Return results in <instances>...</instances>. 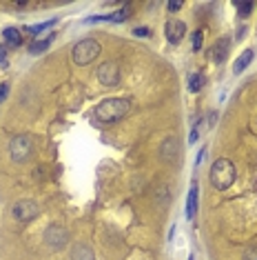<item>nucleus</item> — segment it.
I'll list each match as a JSON object with an SVG mask.
<instances>
[{
	"label": "nucleus",
	"instance_id": "obj_1",
	"mask_svg": "<svg viewBox=\"0 0 257 260\" xmlns=\"http://www.w3.org/2000/svg\"><path fill=\"white\" fill-rule=\"evenodd\" d=\"M128 113H131V100H128V98H109V100H102L96 107L93 116H96L98 122H104V125H107V122L122 120Z\"/></svg>",
	"mask_w": 257,
	"mask_h": 260
},
{
	"label": "nucleus",
	"instance_id": "obj_2",
	"mask_svg": "<svg viewBox=\"0 0 257 260\" xmlns=\"http://www.w3.org/2000/svg\"><path fill=\"white\" fill-rule=\"evenodd\" d=\"M235 165L231 163L228 158H217L215 163L211 165V172H208V178H211V185L220 191H224L235 182Z\"/></svg>",
	"mask_w": 257,
	"mask_h": 260
},
{
	"label": "nucleus",
	"instance_id": "obj_3",
	"mask_svg": "<svg viewBox=\"0 0 257 260\" xmlns=\"http://www.w3.org/2000/svg\"><path fill=\"white\" fill-rule=\"evenodd\" d=\"M100 54H102V47H100V42L93 40V38H84V40L75 42V47L71 49V58H73V63L80 65V67L91 65Z\"/></svg>",
	"mask_w": 257,
	"mask_h": 260
},
{
	"label": "nucleus",
	"instance_id": "obj_4",
	"mask_svg": "<svg viewBox=\"0 0 257 260\" xmlns=\"http://www.w3.org/2000/svg\"><path fill=\"white\" fill-rule=\"evenodd\" d=\"M11 214L18 223H29V220H33L40 214V207H38V202L29 200V198H22V200H18L16 205H13Z\"/></svg>",
	"mask_w": 257,
	"mask_h": 260
},
{
	"label": "nucleus",
	"instance_id": "obj_5",
	"mask_svg": "<svg viewBox=\"0 0 257 260\" xmlns=\"http://www.w3.org/2000/svg\"><path fill=\"white\" fill-rule=\"evenodd\" d=\"M96 76H98L100 85H104V87H118V83H120V67L109 60V63L100 65Z\"/></svg>",
	"mask_w": 257,
	"mask_h": 260
},
{
	"label": "nucleus",
	"instance_id": "obj_6",
	"mask_svg": "<svg viewBox=\"0 0 257 260\" xmlns=\"http://www.w3.org/2000/svg\"><path fill=\"white\" fill-rule=\"evenodd\" d=\"M9 154H11V158L16 160V163L27 160V158H29V154H31V138H29V136H16V138L11 140Z\"/></svg>",
	"mask_w": 257,
	"mask_h": 260
},
{
	"label": "nucleus",
	"instance_id": "obj_7",
	"mask_svg": "<svg viewBox=\"0 0 257 260\" xmlns=\"http://www.w3.org/2000/svg\"><path fill=\"white\" fill-rule=\"evenodd\" d=\"M164 34L171 45H180L184 40V36H187V25L182 20H178V18H171L164 27Z\"/></svg>",
	"mask_w": 257,
	"mask_h": 260
},
{
	"label": "nucleus",
	"instance_id": "obj_8",
	"mask_svg": "<svg viewBox=\"0 0 257 260\" xmlns=\"http://www.w3.org/2000/svg\"><path fill=\"white\" fill-rule=\"evenodd\" d=\"M45 240L51 249H63L69 243V234H66L63 227H49L45 234Z\"/></svg>",
	"mask_w": 257,
	"mask_h": 260
},
{
	"label": "nucleus",
	"instance_id": "obj_9",
	"mask_svg": "<svg viewBox=\"0 0 257 260\" xmlns=\"http://www.w3.org/2000/svg\"><path fill=\"white\" fill-rule=\"evenodd\" d=\"M213 60H215V63H224V58H226V54H228V40H224V38H222V40H217L215 45H213Z\"/></svg>",
	"mask_w": 257,
	"mask_h": 260
},
{
	"label": "nucleus",
	"instance_id": "obj_10",
	"mask_svg": "<svg viewBox=\"0 0 257 260\" xmlns=\"http://www.w3.org/2000/svg\"><path fill=\"white\" fill-rule=\"evenodd\" d=\"M251 63H253V49L242 51V56L235 60V67H233V72H235V74H242Z\"/></svg>",
	"mask_w": 257,
	"mask_h": 260
},
{
	"label": "nucleus",
	"instance_id": "obj_11",
	"mask_svg": "<svg viewBox=\"0 0 257 260\" xmlns=\"http://www.w3.org/2000/svg\"><path fill=\"white\" fill-rule=\"evenodd\" d=\"M195 211H197V185H191V191H189V200H187V218H193Z\"/></svg>",
	"mask_w": 257,
	"mask_h": 260
},
{
	"label": "nucleus",
	"instance_id": "obj_12",
	"mask_svg": "<svg viewBox=\"0 0 257 260\" xmlns=\"http://www.w3.org/2000/svg\"><path fill=\"white\" fill-rule=\"evenodd\" d=\"M2 36H4V42H9L11 47H18L22 42V34L16 29V27H7V29L2 31Z\"/></svg>",
	"mask_w": 257,
	"mask_h": 260
},
{
	"label": "nucleus",
	"instance_id": "obj_13",
	"mask_svg": "<svg viewBox=\"0 0 257 260\" xmlns=\"http://www.w3.org/2000/svg\"><path fill=\"white\" fill-rule=\"evenodd\" d=\"M175 149H178V140H175V138H166V140H164V145H162V149H160L162 158L171 160V158L175 156Z\"/></svg>",
	"mask_w": 257,
	"mask_h": 260
},
{
	"label": "nucleus",
	"instance_id": "obj_14",
	"mask_svg": "<svg viewBox=\"0 0 257 260\" xmlns=\"http://www.w3.org/2000/svg\"><path fill=\"white\" fill-rule=\"evenodd\" d=\"M204 83H206V80H204L202 74H193L191 78H189V91H191V93H197L199 89L204 87Z\"/></svg>",
	"mask_w": 257,
	"mask_h": 260
},
{
	"label": "nucleus",
	"instance_id": "obj_15",
	"mask_svg": "<svg viewBox=\"0 0 257 260\" xmlns=\"http://www.w3.org/2000/svg\"><path fill=\"white\" fill-rule=\"evenodd\" d=\"M51 40H54V34H49L47 38H42V40H36V42H33V45L29 47V51H31V54H40V51H45L47 47L51 45Z\"/></svg>",
	"mask_w": 257,
	"mask_h": 260
},
{
	"label": "nucleus",
	"instance_id": "obj_16",
	"mask_svg": "<svg viewBox=\"0 0 257 260\" xmlns=\"http://www.w3.org/2000/svg\"><path fill=\"white\" fill-rule=\"evenodd\" d=\"M128 11H131V7H122V9H118V11H113V13H109V20L111 22H125L127 18H128Z\"/></svg>",
	"mask_w": 257,
	"mask_h": 260
},
{
	"label": "nucleus",
	"instance_id": "obj_17",
	"mask_svg": "<svg viewBox=\"0 0 257 260\" xmlns=\"http://www.w3.org/2000/svg\"><path fill=\"white\" fill-rule=\"evenodd\" d=\"M56 18L54 20H49V22H40V25H33V27H27V31H31L33 36H40V31H45V29H49V27H54L56 25Z\"/></svg>",
	"mask_w": 257,
	"mask_h": 260
},
{
	"label": "nucleus",
	"instance_id": "obj_18",
	"mask_svg": "<svg viewBox=\"0 0 257 260\" xmlns=\"http://www.w3.org/2000/svg\"><path fill=\"white\" fill-rule=\"evenodd\" d=\"M235 9L240 11V16H249L253 11V2H235Z\"/></svg>",
	"mask_w": 257,
	"mask_h": 260
},
{
	"label": "nucleus",
	"instance_id": "obj_19",
	"mask_svg": "<svg viewBox=\"0 0 257 260\" xmlns=\"http://www.w3.org/2000/svg\"><path fill=\"white\" fill-rule=\"evenodd\" d=\"M242 260H257V245H251V247H246L244 254H242Z\"/></svg>",
	"mask_w": 257,
	"mask_h": 260
},
{
	"label": "nucleus",
	"instance_id": "obj_20",
	"mask_svg": "<svg viewBox=\"0 0 257 260\" xmlns=\"http://www.w3.org/2000/svg\"><path fill=\"white\" fill-rule=\"evenodd\" d=\"M202 40H204V36H202V31H195L193 34V51H199L202 49Z\"/></svg>",
	"mask_w": 257,
	"mask_h": 260
},
{
	"label": "nucleus",
	"instance_id": "obj_21",
	"mask_svg": "<svg viewBox=\"0 0 257 260\" xmlns=\"http://www.w3.org/2000/svg\"><path fill=\"white\" fill-rule=\"evenodd\" d=\"M133 34H135L137 38H149L151 36V29H149V27H135V29H133Z\"/></svg>",
	"mask_w": 257,
	"mask_h": 260
},
{
	"label": "nucleus",
	"instance_id": "obj_22",
	"mask_svg": "<svg viewBox=\"0 0 257 260\" xmlns=\"http://www.w3.org/2000/svg\"><path fill=\"white\" fill-rule=\"evenodd\" d=\"M7 96H9V85L2 83V85H0V102H2Z\"/></svg>",
	"mask_w": 257,
	"mask_h": 260
},
{
	"label": "nucleus",
	"instance_id": "obj_23",
	"mask_svg": "<svg viewBox=\"0 0 257 260\" xmlns=\"http://www.w3.org/2000/svg\"><path fill=\"white\" fill-rule=\"evenodd\" d=\"M166 7H169L171 13H175V11H180V9H182V2H169Z\"/></svg>",
	"mask_w": 257,
	"mask_h": 260
},
{
	"label": "nucleus",
	"instance_id": "obj_24",
	"mask_svg": "<svg viewBox=\"0 0 257 260\" xmlns=\"http://www.w3.org/2000/svg\"><path fill=\"white\" fill-rule=\"evenodd\" d=\"M0 67H7V56H4L2 49H0Z\"/></svg>",
	"mask_w": 257,
	"mask_h": 260
},
{
	"label": "nucleus",
	"instance_id": "obj_25",
	"mask_svg": "<svg viewBox=\"0 0 257 260\" xmlns=\"http://www.w3.org/2000/svg\"><path fill=\"white\" fill-rule=\"evenodd\" d=\"M195 140H197V129H193V131H191V140H189V143H191V145H193V143H195Z\"/></svg>",
	"mask_w": 257,
	"mask_h": 260
},
{
	"label": "nucleus",
	"instance_id": "obj_26",
	"mask_svg": "<svg viewBox=\"0 0 257 260\" xmlns=\"http://www.w3.org/2000/svg\"><path fill=\"white\" fill-rule=\"evenodd\" d=\"M189 260H195V258H193V256H189Z\"/></svg>",
	"mask_w": 257,
	"mask_h": 260
}]
</instances>
